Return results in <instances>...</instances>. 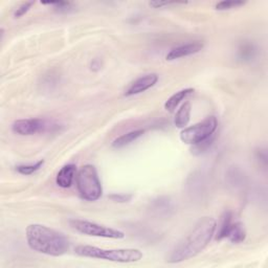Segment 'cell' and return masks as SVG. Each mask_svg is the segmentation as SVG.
I'll list each match as a JSON object with an SVG mask.
<instances>
[{
    "label": "cell",
    "instance_id": "obj_13",
    "mask_svg": "<svg viewBox=\"0 0 268 268\" xmlns=\"http://www.w3.org/2000/svg\"><path fill=\"white\" fill-rule=\"evenodd\" d=\"M144 133H145V130L139 129V130H134L126 134H123V136H121L120 138L114 141L113 147L116 149H121L123 147H126L130 145L131 143H133L134 141H137L139 138H141Z\"/></svg>",
    "mask_w": 268,
    "mask_h": 268
},
{
    "label": "cell",
    "instance_id": "obj_12",
    "mask_svg": "<svg viewBox=\"0 0 268 268\" xmlns=\"http://www.w3.org/2000/svg\"><path fill=\"white\" fill-rule=\"evenodd\" d=\"M191 104L189 102H186L176 113L174 118V125L177 128L185 129L191 120Z\"/></svg>",
    "mask_w": 268,
    "mask_h": 268
},
{
    "label": "cell",
    "instance_id": "obj_22",
    "mask_svg": "<svg viewBox=\"0 0 268 268\" xmlns=\"http://www.w3.org/2000/svg\"><path fill=\"white\" fill-rule=\"evenodd\" d=\"M109 198L116 201V203H128V201L132 198V195L130 194H113L110 195Z\"/></svg>",
    "mask_w": 268,
    "mask_h": 268
},
{
    "label": "cell",
    "instance_id": "obj_18",
    "mask_svg": "<svg viewBox=\"0 0 268 268\" xmlns=\"http://www.w3.org/2000/svg\"><path fill=\"white\" fill-rule=\"evenodd\" d=\"M214 139H215V136L213 134V136H212L211 138H209L208 140H206V141H204V142H201V143H199V144L194 145V147L192 148V153L198 155V154H201L203 152H205V151L213 144Z\"/></svg>",
    "mask_w": 268,
    "mask_h": 268
},
{
    "label": "cell",
    "instance_id": "obj_19",
    "mask_svg": "<svg viewBox=\"0 0 268 268\" xmlns=\"http://www.w3.org/2000/svg\"><path fill=\"white\" fill-rule=\"evenodd\" d=\"M43 5H49L52 7H55V10L59 13H67L71 10H73V4L72 3H66V2H57V3H43Z\"/></svg>",
    "mask_w": 268,
    "mask_h": 268
},
{
    "label": "cell",
    "instance_id": "obj_17",
    "mask_svg": "<svg viewBox=\"0 0 268 268\" xmlns=\"http://www.w3.org/2000/svg\"><path fill=\"white\" fill-rule=\"evenodd\" d=\"M43 164H44V161H40V162L36 163L35 165L18 166V167H16V171H17L18 173L22 174V175H31V174H33L34 172L38 171V170L42 167Z\"/></svg>",
    "mask_w": 268,
    "mask_h": 268
},
{
    "label": "cell",
    "instance_id": "obj_20",
    "mask_svg": "<svg viewBox=\"0 0 268 268\" xmlns=\"http://www.w3.org/2000/svg\"><path fill=\"white\" fill-rule=\"evenodd\" d=\"M244 5H245L244 2H221V3H218L215 8L218 11H227V10L242 7Z\"/></svg>",
    "mask_w": 268,
    "mask_h": 268
},
{
    "label": "cell",
    "instance_id": "obj_7",
    "mask_svg": "<svg viewBox=\"0 0 268 268\" xmlns=\"http://www.w3.org/2000/svg\"><path fill=\"white\" fill-rule=\"evenodd\" d=\"M47 124L41 119H26L15 121L12 125L14 133L19 136H34L36 133L44 131Z\"/></svg>",
    "mask_w": 268,
    "mask_h": 268
},
{
    "label": "cell",
    "instance_id": "obj_11",
    "mask_svg": "<svg viewBox=\"0 0 268 268\" xmlns=\"http://www.w3.org/2000/svg\"><path fill=\"white\" fill-rule=\"evenodd\" d=\"M194 92H195L194 88H186V89H182V91L180 92H177L172 97H170L168 101L165 103V109L171 114L174 113L176 108L178 107V105H180L189 96H191Z\"/></svg>",
    "mask_w": 268,
    "mask_h": 268
},
{
    "label": "cell",
    "instance_id": "obj_9",
    "mask_svg": "<svg viewBox=\"0 0 268 268\" xmlns=\"http://www.w3.org/2000/svg\"><path fill=\"white\" fill-rule=\"evenodd\" d=\"M204 47H205V44L201 41H194L191 43H187V44H184V46L177 47L171 50L169 54L167 55L166 59L168 61H173L176 59H181L184 57L195 55L203 50Z\"/></svg>",
    "mask_w": 268,
    "mask_h": 268
},
{
    "label": "cell",
    "instance_id": "obj_8",
    "mask_svg": "<svg viewBox=\"0 0 268 268\" xmlns=\"http://www.w3.org/2000/svg\"><path fill=\"white\" fill-rule=\"evenodd\" d=\"M159 81V76L156 74H148L140 77L136 81H133L129 87L126 89L125 97H131L145 93L148 89L153 87Z\"/></svg>",
    "mask_w": 268,
    "mask_h": 268
},
{
    "label": "cell",
    "instance_id": "obj_24",
    "mask_svg": "<svg viewBox=\"0 0 268 268\" xmlns=\"http://www.w3.org/2000/svg\"><path fill=\"white\" fill-rule=\"evenodd\" d=\"M257 159L258 161L260 162H263V165L266 166V163H267V155H266V151L265 150H259L257 152Z\"/></svg>",
    "mask_w": 268,
    "mask_h": 268
},
{
    "label": "cell",
    "instance_id": "obj_2",
    "mask_svg": "<svg viewBox=\"0 0 268 268\" xmlns=\"http://www.w3.org/2000/svg\"><path fill=\"white\" fill-rule=\"evenodd\" d=\"M27 241L33 251L52 257L63 256L70 250V241L62 233L42 225L27 228Z\"/></svg>",
    "mask_w": 268,
    "mask_h": 268
},
{
    "label": "cell",
    "instance_id": "obj_10",
    "mask_svg": "<svg viewBox=\"0 0 268 268\" xmlns=\"http://www.w3.org/2000/svg\"><path fill=\"white\" fill-rule=\"evenodd\" d=\"M77 176V166L74 164L65 165L58 172L56 177V184L62 189L71 188Z\"/></svg>",
    "mask_w": 268,
    "mask_h": 268
},
{
    "label": "cell",
    "instance_id": "obj_23",
    "mask_svg": "<svg viewBox=\"0 0 268 268\" xmlns=\"http://www.w3.org/2000/svg\"><path fill=\"white\" fill-rule=\"evenodd\" d=\"M150 7H153L155 9H161L164 7H169V6H173V5H177L176 3H159V2H151L149 3Z\"/></svg>",
    "mask_w": 268,
    "mask_h": 268
},
{
    "label": "cell",
    "instance_id": "obj_21",
    "mask_svg": "<svg viewBox=\"0 0 268 268\" xmlns=\"http://www.w3.org/2000/svg\"><path fill=\"white\" fill-rule=\"evenodd\" d=\"M33 6H34V3H26V4H24L22 6H20V7L16 10V12H15V14H14L15 18H20L21 16H24L25 14H27Z\"/></svg>",
    "mask_w": 268,
    "mask_h": 268
},
{
    "label": "cell",
    "instance_id": "obj_3",
    "mask_svg": "<svg viewBox=\"0 0 268 268\" xmlns=\"http://www.w3.org/2000/svg\"><path fill=\"white\" fill-rule=\"evenodd\" d=\"M75 253L80 257L106 260L117 263H134L143 259V253L136 249L105 250L92 247V245H79L76 248Z\"/></svg>",
    "mask_w": 268,
    "mask_h": 268
},
{
    "label": "cell",
    "instance_id": "obj_5",
    "mask_svg": "<svg viewBox=\"0 0 268 268\" xmlns=\"http://www.w3.org/2000/svg\"><path fill=\"white\" fill-rule=\"evenodd\" d=\"M217 126V119L215 117H209L203 122L185 128L181 132V140L185 144L194 146L211 138L215 133Z\"/></svg>",
    "mask_w": 268,
    "mask_h": 268
},
{
    "label": "cell",
    "instance_id": "obj_15",
    "mask_svg": "<svg viewBox=\"0 0 268 268\" xmlns=\"http://www.w3.org/2000/svg\"><path fill=\"white\" fill-rule=\"evenodd\" d=\"M227 238L234 244L242 243L245 240V238H247V232H245V229L242 223L240 222L233 223Z\"/></svg>",
    "mask_w": 268,
    "mask_h": 268
},
{
    "label": "cell",
    "instance_id": "obj_6",
    "mask_svg": "<svg viewBox=\"0 0 268 268\" xmlns=\"http://www.w3.org/2000/svg\"><path fill=\"white\" fill-rule=\"evenodd\" d=\"M71 227L77 232L92 237H101V238H109V239H123L125 238V234L119 230H115L111 228H107L105 226L98 225L96 222H91L87 220L73 219L70 221Z\"/></svg>",
    "mask_w": 268,
    "mask_h": 268
},
{
    "label": "cell",
    "instance_id": "obj_1",
    "mask_svg": "<svg viewBox=\"0 0 268 268\" xmlns=\"http://www.w3.org/2000/svg\"><path fill=\"white\" fill-rule=\"evenodd\" d=\"M217 229V222L212 217L201 218L188 236L172 251L168 262L181 263L194 258L203 252L212 240Z\"/></svg>",
    "mask_w": 268,
    "mask_h": 268
},
{
    "label": "cell",
    "instance_id": "obj_4",
    "mask_svg": "<svg viewBox=\"0 0 268 268\" xmlns=\"http://www.w3.org/2000/svg\"><path fill=\"white\" fill-rule=\"evenodd\" d=\"M76 184L80 196L86 201H97L103 194L98 171L93 165H85L80 169L76 176Z\"/></svg>",
    "mask_w": 268,
    "mask_h": 268
},
{
    "label": "cell",
    "instance_id": "obj_14",
    "mask_svg": "<svg viewBox=\"0 0 268 268\" xmlns=\"http://www.w3.org/2000/svg\"><path fill=\"white\" fill-rule=\"evenodd\" d=\"M232 225H233V214L231 211H226L221 217V222H220V226L218 228V232L216 234L215 239L220 241L222 239L227 238Z\"/></svg>",
    "mask_w": 268,
    "mask_h": 268
},
{
    "label": "cell",
    "instance_id": "obj_16",
    "mask_svg": "<svg viewBox=\"0 0 268 268\" xmlns=\"http://www.w3.org/2000/svg\"><path fill=\"white\" fill-rule=\"evenodd\" d=\"M256 55V49L251 43H244L239 48L238 57L243 61H250Z\"/></svg>",
    "mask_w": 268,
    "mask_h": 268
}]
</instances>
